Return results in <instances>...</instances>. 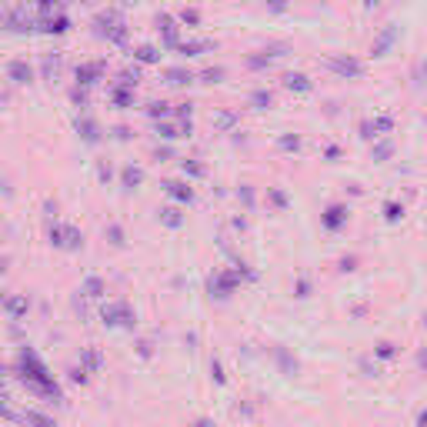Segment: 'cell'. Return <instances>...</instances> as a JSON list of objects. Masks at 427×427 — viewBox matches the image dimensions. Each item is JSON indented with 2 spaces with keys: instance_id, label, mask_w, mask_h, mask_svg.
I'll return each mask as SVG.
<instances>
[{
  "instance_id": "cell-1",
  "label": "cell",
  "mask_w": 427,
  "mask_h": 427,
  "mask_svg": "<svg viewBox=\"0 0 427 427\" xmlns=\"http://www.w3.org/2000/svg\"><path fill=\"white\" fill-rule=\"evenodd\" d=\"M17 367H21V380H24L34 394H40V398H51V401H64V394H60V387H57L53 374L47 371V364L37 357V351H34V347H24V351H21Z\"/></svg>"
},
{
  "instance_id": "cell-2",
  "label": "cell",
  "mask_w": 427,
  "mask_h": 427,
  "mask_svg": "<svg viewBox=\"0 0 427 427\" xmlns=\"http://www.w3.org/2000/svg\"><path fill=\"white\" fill-rule=\"evenodd\" d=\"M94 30H97V37L110 40V44H124L127 40V24H124V17H121V10L101 14V17L94 21Z\"/></svg>"
},
{
  "instance_id": "cell-3",
  "label": "cell",
  "mask_w": 427,
  "mask_h": 427,
  "mask_svg": "<svg viewBox=\"0 0 427 427\" xmlns=\"http://www.w3.org/2000/svg\"><path fill=\"white\" fill-rule=\"evenodd\" d=\"M324 67L330 74L344 77V80H354V77H364V64L357 60V57H347V53H334V57H327Z\"/></svg>"
},
{
  "instance_id": "cell-4",
  "label": "cell",
  "mask_w": 427,
  "mask_h": 427,
  "mask_svg": "<svg viewBox=\"0 0 427 427\" xmlns=\"http://www.w3.org/2000/svg\"><path fill=\"white\" fill-rule=\"evenodd\" d=\"M101 321L107 327H134V310L127 301H114L101 307Z\"/></svg>"
},
{
  "instance_id": "cell-5",
  "label": "cell",
  "mask_w": 427,
  "mask_h": 427,
  "mask_svg": "<svg viewBox=\"0 0 427 427\" xmlns=\"http://www.w3.org/2000/svg\"><path fill=\"white\" fill-rule=\"evenodd\" d=\"M291 51L287 44H271V47H264V51H257L254 57H247V67L251 71H260V67H271L274 60H280L284 53Z\"/></svg>"
},
{
  "instance_id": "cell-6",
  "label": "cell",
  "mask_w": 427,
  "mask_h": 427,
  "mask_svg": "<svg viewBox=\"0 0 427 427\" xmlns=\"http://www.w3.org/2000/svg\"><path fill=\"white\" fill-rule=\"evenodd\" d=\"M391 130H394V121H391V117H374V121H364V124H361V137H364V141H374V137L391 134Z\"/></svg>"
},
{
  "instance_id": "cell-7",
  "label": "cell",
  "mask_w": 427,
  "mask_h": 427,
  "mask_svg": "<svg viewBox=\"0 0 427 427\" xmlns=\"http://www.w3.org/2000/svg\"><path fill=\"white\" fill-rule=\"evenodd\" d=\"M157 27H160V37H164V44H167V47H177V44H180V37H177V21H174V17L160 14V17H157Z\"/></svg>"
},
{
  "instance_id": "cell-8",
  "label": "cell",
  "mask_w": 427,
  "mask_h": 427,
  "mask_svg": "<svg viewBox=\"0 0 427 427\" xmlns=\"http://www.w3.org/2000/svg\"><path fill=\"white\" fill-rule=\"evenodd\" d=\"M7 77H10L14 84H30L34 71H30V64H27V60H10V64H7Z\"/></svg>"
},
{
  "instance_id": "cell-9",
  "label": "cell",
  "mask_w": 427,
  "mask_h": 427,
  "mask_svg": "<svg viewBox=\"0 0 427 427\" xmlns=\"http://www.w3.org/2000/svg\"><path fill=\"white\" fill-rule=\"evenodd\" d=\"M164 191L174 197V201H180V204H191L194 201V191H191V184H180V180H167L164 184Z\"/></svg>"
},
{
  "instance_id": "cell-10",
  "label": "cell",
  "mask_w": 427,
  "mask_h": 427,
  "mask_svg": "<svg viewBox=\"0 0 427 427\" xmlns=\"http://www.w3.org/2000/svg\"><path fill=\"white\" fill-rule=\"evenodd\" d=\"M344 221H347V207H341V204L327 207V214H324V227H327V230H341Z\"/></svg>"
},
{
  "instance_id": "cell-11",
  "label": "cell",
  "mask_w": 427,
  "mask_h": 427,
  "mask_svg": "<svg viewBox=\"0 0 427 427\" xmlns=\"http://www.w3.org/2000/svg\"><path fill=\"white\" fill-rule=\"evenodd\" d=\"M80 244H84V234H80L77 227H60V247L80 251Z\"/></svg>"
},
{
  "instance_id": "cell-12",
  "label": "cell",
  "mask_w": 427,
  "mask_h": 427,
  "mask_svg": "<svg viewBox=\"0 0 427 427\" xmlns=\"http://www.w3.org/2000/svg\"><path fill=\"white\" fill-rule=\"evenodd\" d=\"M101 74H103V64H101V60H94V64H84V67H77V80H80L84 87H87V84H94V80H97Z\"/></svg>"
},
{
  "instance_id": "cell-13",
  "label": "cell",
  "mask_w": 427,
  "mask_h": 427,
  "mask_svg": "<svg viewBox=\"0 0 427 427\" xmlns=\"http://www.w3.org/2000/svg\"><path fill=\"white\" fill-rule=\"evenodd\" d=\"M174 51L187 53V57H197V53H207V51H214V40H187V44H177Z\"/></svg>"
},
{
  "instance_id": "cell-14",
  "label": "cell",
  "mask_w": 427,
  "mask_h": 427,
  "mask_svg": "<svg viewBox=\"0 0 427 427\" xmlns=\"http://www.w3.org/2000/svg\"><path fill=\"white\" fill-rule=\"evenodd\" d=\"M80 294L97 301V297H103V294H107V284H103L101 277H87V280H84V287H80Z\"/></svg>"
},
{
  "instance_id": "cell-15",
  "label": "cell",
  "mask_w": 427,
  "mask_h": 427,
  "mask_svg": "<svg viewBox=\"0 0 427 427\" xmlns=\"http://www.w3.org/2000/svg\"><path fill=\"white\" fill-rule=\"evenodd\" d=\"M284 87H287V90H297V94H307L314 84H310L304 74H287V77H284Z\"/></svg>"
},
{
  "instance_id": "cell-16",
  "label": "cell",
  "mask_w": 427,
  "mask_h": 427,
  "mask_svg": "<svg viewBox=\"0 0 427 427\" xmlns=\"http://www.w3.org/2000/svg\"><path fill=\"white\" fill-rule=\"evenodd\" d=\"M77 130H80V137H84L87 144H97V141H101V134H97V124H94L90 117H84V121H77Z\"/></svg>"
},
{
  "instance_id": "cell-17",
  "label": "cell",
  "mask_w": 427,
  "mask_h": 427,
  "mask_svg": "<svg viewBox=\"0 0 427 427\" xmlns=\"http://www.w3.org/2000/svg\"><path fill=\"white\" fill-rule=\"evenodd\" d=\"M274 354H277V364H280V374H287V377H291V374H297V361H294L291 354L284 351V347H277Z\"/></svg>"
},
{
  "instance_id": "cell-18",
  "label": "cell",
  "mask_w": 427,
  "mask_h": 427,
  "mask_svg": "<svg viewBox=\"0 0 427 427\" xmlns=\"http://www.w3.org/2000/svg\"><path fill=\"white\" fill-rule=\"evenodd\" d=\"M101 354L94 351V347H87V351L80 354V367H84V371H101Z\"/></svg>"
},
{
  "instance_id": "cell-19",
  "label": "cell",
  "mask_w": 427,
  "mask_h": 427,
  "mask_svg": "<svg viewBox=\"0 0 427 427\" xmlns=\"http://www.w3.org/2000/svg\"><path fill=\"white\" fill-rule=\"evenodd\" d=\"M160 224L164 227H180L184 224V217H180L177 207H164V210H160Z\"/></svg>"
},
{
  "instance_id": "cell-20",
  "label": "cell",
  "mask_w": 427,
  "mask_h": 427,
  "mask_svg": "<svg viewBox=\"0 0 427 427\" xmlns=\"http://www.w3.org/2000/svg\"><path fill=\"white\" fill-rule=\"evenodd\" d=\"M21 421H24V424H34V427H57L51 417H44V414H37V411H27V414H21Z\"/></svg>"
},
{
  "instance_id": "cell-21",
  "label": "cell",
  "mask_w": 427,
  "mask_h": 427,
  "mask_svg": "<svg viewBox=\"0 0 427 427\" xmlns=\"http://www.w3.org/2000/svg\"><path fill=\"white\" fill-rule=\"evenodd\" d=\"M121 180H124V187H137V184L144 180V171H141V167H124Z\"/></svg>"
},
{
  "instance_id": "cell-22",
  "label": "cell",
  "mask_w": 427,
  "mask_h": 427,
  "mask_svg": "<svg viewBox=\"0 0 427 427\" xmlns=\"http://www.w3.org/2000/svg\"><path fill=\"white\" fill-rule=\"evenodd\" d=\"M394 37H398V30H394V27H387V30L380 34V40L374 44V53H377V57H380V53H384L387 47H391V40H394Z\"/></svg>"
},
{
  "instance_id": "cell-23",
  "label": "cell",
  "mask_w": 427,
  "mask_h": 427,
  "mask_svg": "<svg viewBox=\"0 0 427 427\" xmlns=\"http://www.w3.org/2000/svg\"><path fill=\"white\" fill-rule=\"evenodd\" d=\"M3 304H7L10 317H24V314H27V301H24V297H7Z\"/></svg>"
},
{
  "instance_id": "cell-24",
  "label": "cell",
  "mask_w": 427,
  "mask_h": 427,
  "mask_svg": "<svg viewBox=\"0 0 427 427\" xmlns=\"http://www.w3.org/2000/svg\"><path fill=\"white\" fill-rule=\"evenodd\" d=\"M251 103L264 110V107H271V103H274V94H271V90H254V94H251Z\"/></svg>"
},
{
  "instance_id": "cell-25",
  "label": "cell",
  "mask_w": 427,
  "mask_h": 427,
  "mask_svg": "<svg viewBox=\"0 0 427 427\" xmlns=\"http://www.w3.org/2000/svg\"><path fill=\"white\" fill-rule=\"evenodd\" d=\"M167 80H171V84H191V80H194V77H191V71H180V67H171V71H167Z\"/></svg>"
},
{
  "instance_id": "cell-26",
  "label": "cell",
  "mask_w": 427,
  "mask_h": 427,
  "mask_svg": "<svg viewBox=\"0 0 427 427\" xmlns=\"http://www.w3.org/2000/svg\"><path fill=\"white\" fill-rule=\"evenodd\" d=\"M401 214H404V207L398 201H387V204H384V221H391V224H394Z\"/></svg>"
},
{
  "instance_id": "cell-27",
  "label": "cell",
  "mask_w": 427,
  "mask_h": 427,
  "mask_svg": "<svg viewBox=\"0 0 427 427\" xmlns=\"http://www.w3.org/2000/svg\"><path fill=\"white\" fill-rule=\"evenodd\" d=\"M374 160H387V157H391V154H394V144H391V141H380V144H374Z\"/></svg>"
},
{
  "instance_id": "cell-28",
  "label": "cell",
  "mask_w": 427,
  "mask_h": 427,
  "mask_svg": "<svg viewBox=\"0 0 427 427\" xmlns=\"http://www.w3.org/2000/svg\"><path fill=\"white\" fill-rule=\"evenodd\" d=\"M134 57H137L141 64H157V60H160V53L154 51V47H141V51L134 53Z\"/></svg>"
},
{
  "instance_id": "cell-29",
  "label": "cell",
  "mask_w": 427,
  "mask_h": 427,
  "mask_svg": "<svg viewBox=\"0 0 427 427\" xmlns=\"http://www.w3.org/2000/svg\"><path fill=\"white\" fill-rule=\"evenodd\" d=\"M114 103H117V107H130V103H134L130 87H117V90H114Z\"/></svg>"
},
{
  "instance_id": "cell-30",
  "label": "cell",
  "mask_w": 427,
  "mask_h": 427,
  "mask_svg": "<svg viewBox=\"0 0 427 427\" xmlns=\"http://www.w3.org/2000/svg\"><path fill=\"white\" fill-rule=\"evenodd\" d=\"M301 147V137L297 134H284L280 137V151H297Z\"/></svg>"
},
{
  "instance_id": "cell-31",
  "label": "cell",
  "mask_w": 427,
  "mask_h": 427,
  "mask_svg": "<svg viewBox=\"0 0 427 427\" xmlns=\"http://www.w3.org/2000/svg\"><path fill=\"white\" fill-rule=\"evenodd\" d=\"M57 71H60V57H47V60H44V77H47V80H53V77H57Z\"/></svg>"
},
{
  "instance_id": "cell-32",
  "label": "cell",
  "mask_w": 427,
  "mask_h": 427,
  "mask_svg": "<svg viewBox=\"0 0 427 427\" xmlns=\"http://www.w3.org/2000/svg\"><path fill=\"white\" fill-rule=\"evenodd\" d=\"M377 357H380V361H391V357H398V347H394L391 341H384V344H377Z\"/></svg>"
},
{
  "instance_id": "cell-33",
  "label": "cell",
  "mask_w": 427,
  "mask_h": 427,
  "mask_svg": "<svg viewBox=\"0 0 427 427\" xmlns=\"http://www.w3.org/2000/svg\"><path fill=\"white\" fill-rule=\"evenodd\" d=\"M107 237H110V244H114V247H124V230H121L117 224L107 227Z\"/></svg>"
},
{
  "instance_id": "cell-34",
  "label": "cell",
  "mask_w": 427,
  "mask_h": 427,
  "mask_svg": "<svg viewBox=\"0 0 427 427\" xmlns=\"http://www.w3.org/2000/svg\"><path fill=\"white\" fill-rule=\"evenodd\" d=\"M201 80L204 84H217V80H224V67H210V71H204Z\"/></svg>"
},
{
  "instance_id": "cell-35",
  "label": "cell",
  "mask_w": 427,
  "mask_h": 427,
  "mask_svg": "<svg viewBox=\"0 0 427 427\" xmlns=\"http://www.w3.org/2000/svg\"><path fill=\"white\" fill-rule=\"evenodd\" d=\"M147 114H151V117H167L171 110H167V103L164 101H154V103H147Z\"/></svg>"
},
{
  "instance_id": "cell-36",
  "label": "cell",
  "mask_w": 427,
  "mask_h": 427,
  "mask_svg": "<svg viewBox=\"0 0 427 427\" xmlns=\"http://www.w3.org/2000/svg\"><path fill=\"white\" fill-rule=\"evenodd\" d=\"M237 121H241V117H237V114H221V117H217V121H214V124L221 127V130H230V127L237 124Z\"/></svg>"
},
{
  "instance_id": "cell-37",
  "label": "cell",
  "mask_w": 427,
  "mask_h": 427,
  "mask_svg": "<svg viewBox=\"0 0 427 427\" xmlns=\"http://www.w3.org/2000/svg\"><path fill=\"white\" fill-rule=\"evenodd\" d=\"M157 134H160V137H167V141H174V137H180L174 124H157Z\"/></svg>"
},
{
  "instance_id": "cell-38",
  "label": "cell",
  "mask_w": 427,
  "mask_h": 427,
  "mask_svg": "<svg viewBox=\"0 0 427 427\" xmlns=\"http://www.w3.org/2000/svg\"><path fill=\"white\" fill-rule=\"evenodd\" d=\"M3 401H7V398H0V417H7V421H21V414H14V411H10Z\"/></svg>"
},
{
  "instance_id": "cell-39",
  "label": "cell",
  "mask_w": 427,
  "mask_h": 427,
  "mask_svg": "<svg viewBox=\"0 0 427 427\" xmlns=\"http://www.w3.org/2000/svg\"><path fill=\"white\" fill-rule=\"evenodd\" d=\"M184 174L201 177V174H204V167H201V164H191V160H184Z\"/></svg>"
},
{
  "instance_id": "cell-40",
  "label": "cell",
  "mask_w": 427,
  "mask_h": 427,
  "mask_svg": "<svg viewBox=\"0 0 427 427\" xmlns=\"http://www.w3.org/2000/svg\"><path fill=\"white\" fill-rule=\"evenodd\" d=\"M71 380H74V384H87V371H84V367H74V371H71Z\"/></svg>"
},
{
  "instance_id": "cell-41",
  "label": "cell",
  "mask_w": 427,
  "mask_h": 427,
  "mask_svg": "<svg viewBox=\"0 0 427 427\" xmlns=\"http://www.w3.org/2000/svg\"><path fill=\"white\" fill-rule=\"evenodd\" d=\"M180 21H184V24H197V21H201V14H197V10H184V14H180Z\"/></svg>"
},
{
  "instance_id": "cell-42",
  "label": "cell",
  "mask_w": 427,
  "mask_h": 427,
  "mask_svg": "<svg viewBox=\"0 0 427 427\" xmlns=\"http://www.w3.org/2000/svg\"><path fill=\"white\" fill-rule=\"evenodd\" d=\"M210 374H214V380H217V384H224V380H227V377H224V371H221V364H217V361L210 364Z\"/></svg>"
},
{
  "instance_id": "cell-43",
  "label": "cell",
  "mask_w": 427,
  "mask_h": 427,
  "mask_svg": "<svg viewBox=\"0 0 427 427\" xmlns=\"http://www.w3.org/2000/svg\"><path fill=\"white\" fill-rule=\"evenodd\" d=\"M177 117H180V121H191V103H177Z\"/></svg>"
},
{
  "instance_id": "cell-44",
  "label": "cell",
  "mask_w": 427,
  "mask_h": 427,
  "mask_svg": "<svg viewBox=\"0 0 427 427\" xmlns=\"http://www.w3.org/2000/svg\"><path fill=\"white\" fill-rule=\"evenodd\" d=\"M51 244H53V247H60V224L51 227Z\"/></svg>"
},
{
  "instance_id": "cell-45",
  "label": "cell",
  "mask_w": 427,
  "mask_h": 427,
  "mask_svg": "<svg viewBox=\"0 0 427 427\" xmlns=\"http://www.w3.org/2000/svg\"><path fill=\"white\" fill-rule=\"evenodd\" d=\"M271 201H274L277 207H287V194H280V191H274V194H271Z\"/></svg>"
},
{
  "instance_id": "cell-46",
  "label": "cell",
  "mask_w": 427,
  "mask_h": 427,
  "mask_svg": "<svg viewBox=\"0 0 427 427\" xmlns=\"http://www.w3.org/2000/svg\"><path fill=\"white\" fill-rule=\"evenodd\" d=\"M354 264H357V257H344V260H341V271H354Z\"/></svg>"
},
{
  "instance_id": "cell-47",
  "label": "cell",
  "mask_w": 427,
  "mask_h": 427,
  "mask_svg": "<svg viewBox=\"0 0 427 427\" xmlns=\"http://www.w3.org/2000/svg\"><path fill=\"white\" fill-rule=\"evenodd\" d=\"M307 294H310V284L301 280V284H297V297H307Z\"/></svg>"
},
{
  "instance_id": "cell-48",
  "label": "cell",
  "mask_w": 427,
  "mask_h": 427,
  "mask_svg": "<svg viewBox=\"0 0 427 427\" xmlns=\"http://www.w3.org/2000/svg\"><path fill=\"white\" fill-rule=\"evenodd\" d=\"M241 197H244V204H247V207H254V194H251V187H244V191H241Z\"/></svg>"
},
{
  "instance_id": "cell-49",
  "label": "cell",
  "mask_w": 427,
  "mask_h": 427,
  "mask_svg": "<svg viewBox=\"0 0 427 427\" xmlns=\"http://www.w3.org/2000/svg\"><path fill=\"white\" fill-rule=\"evenodd\" d=\"M53 3H57V0H37V7H40V10H51Z\"/></svg>"
},
{
  "instance_id": "cell-50",
  "label": "cell",
  "mask_w": 427,
  "mask_h": 427,
  "mask_svg": "<svg viewBox=\"0 0 427 427\" xmlns=\"http://www.w3.org/2000/svg\"><path fill=\"white\" fill-rule=\"evenodd\" d=\"M271 7H274L277 14H280V10H287V3H284V0H271Z\"/></svg>"
},
{
  "instance_id": "cell-51",
  "label": "cell",
  "mask_w": 427,
  "mask_h": 427,
  "mask_svg": "<svg viewBox=\"0 0 427 427\" xmlns=\"http://www.w3.org/2000/svg\"><path fill=\"white\" fill-rule=\"evenodd\" d=\"M194 427H214V424H210L207 417H201V421H197V424H194Z\"/></svg>"
},
{
  "instance_id": "cell-52",
  "label": "cell",
  "mask_w": 427,
  "mask_h": 427,
  "mask_svg": "<svg viewBox=\"0 0 427 427\" xmlns=\"http://www.w3.org/2000/svg\"><path fill=\"white\" fill-rule=\"evenodd\" d=\"M0 398H3V380H0Z\"/></svg>"
},
{
  "instance_id": "cell-53",
  "label": "cell",
  "mask_w": 427,
  "mask_h": 427,
  "mask_svg": "<svg viewBox=\"0 0 427 427\" xmlns=\"http://www.w3.org/2000/svg\"><path fill=\"white\" fill-rule=\"evenodd\" d=\"M80 3H94V0H80Z\"/></svg>"
},
{
  "instance_id": "cell-54",
  "label": "cell",
  "mask_w": 427,
  "mask_h": 427,
  "mask_svg": "<svg viewBox=\"0 0 427 427\" xmlns=\"http://www.w3.org/2000/svg\"><path fill=\"white\" fill-rule=\"evenodd\" d=\"M121 3H134V0H121Z\"/></svg>"
}]
</instances>
